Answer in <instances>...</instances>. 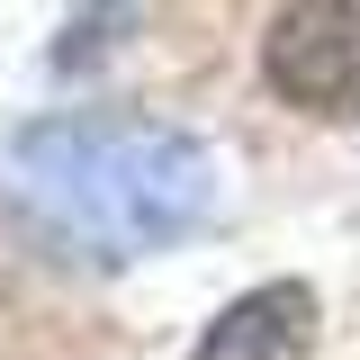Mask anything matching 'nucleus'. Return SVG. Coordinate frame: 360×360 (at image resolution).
Returning <instances> with one entry per match:
<instances>
[{
    "mask_svg": "<svg viewBox=\"0 0 360 360\" xmlns=\"http://www.w3.org/2000/svg\"><path fill=\"white\" fill-rule=\"evenodd\" d=\"M315 352V288L307 279H262L198 333L189 360H307Z\"/></svg>",
    "mask_w": 360,
    "mask_h": 360,
    "instance_id": "nucleus-3",
    "label": "nucleus"
},
{
    "mask_svg": "<svg viewBox=\"0 0 360 360\" xmlns=\"http://www.w3.org/2000/svg\"><path fill=\"white\" fill-rule=\"evenodd\" d=\"M0 207L45 262L127 270L217 217V153L153 117H45L9 144Z\"/></svg>",
    "mask_w": 360,
    "mask_h": 360,
    "instance_id": "nucleus-1",
    "label": "nucleus"
},
{
    "mask_svg": "<svg viewBox=\"0 0 360 360\" xmlns=\"http://www.w3.org/2000/svg\"><path fill=\"white\" fill-rule=\"evenodd\" d=\"M262 82L333 127H360V0H288L262 37Z\"/></svg>",
    "mask_w": 360,
    "mask_h": 360,
    "instance_id": "nucleus-2",
    "label": "nucleus"
}]
</instances>
